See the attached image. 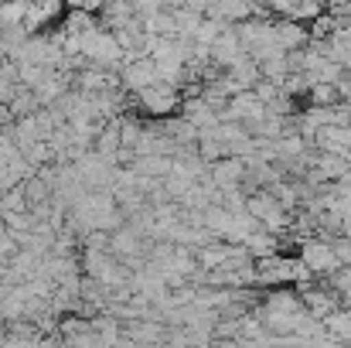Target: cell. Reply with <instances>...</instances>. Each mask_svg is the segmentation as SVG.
Returning a JSON list of instances; mask_svg holds the SVG:
<instances>
[{"instance_id":"2","label":"cell","mask_w":351,"mask_h":348,"mask_svg":"<svg viewBox=\"0 0 351 348\" xmlns=\"http://www.w3.org/2000/svg\"><path fill=\"white\" fill-rule=\"evenodd\" d=\"M136 103H140L143 110H150L154 116H164V113H171V110H178V89L157 82V86L136 93Z\"/></svg>"},{"instance_id":"3","label":"cell","mask_w":351,"mask_h":348,"mask_svg":"<svg viewBox=\"0 0 351 348\" xmlns=\"http://www.w3.org/2000/svg\"><path fill=\"white\" fill-rule=\"evenodd\" d=\"M328 246H331L335 266H351V239L348 235H338V239H331Z\"/></svg>"},{"instance_id":"1","label":"cell","mask_w":351,"mask_h":348,"mask_svg":"<svg viewBox=\"0 0 351 348\" xmlns=\"http://www.w3.org/2000/svg\"><path fill=\"white\" fill-rule=\"evenodd\" d=\"M300 266L307 273H335V256H331V246L324 239H304L300 246Z\"/></svg>"}]
</instances>
